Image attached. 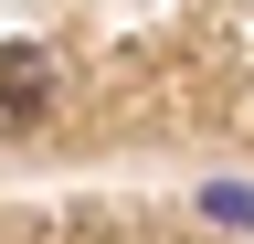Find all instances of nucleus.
<instances>
[{
	"mask_svg": "<svg viewBox=\"0 0 254 244\" xmlns=\"http://www.w3.org/2000/svg\"><path fill=\"white\" fill-rule=\"evenodd\" d=\"M53 96V64H43V43H0V117H32Z\"/></svg>",
	"mask_w": 254,
	"mask_h": 244,
	"instance_id": "1",
	"label": "nucleus"
}]
</instances>
